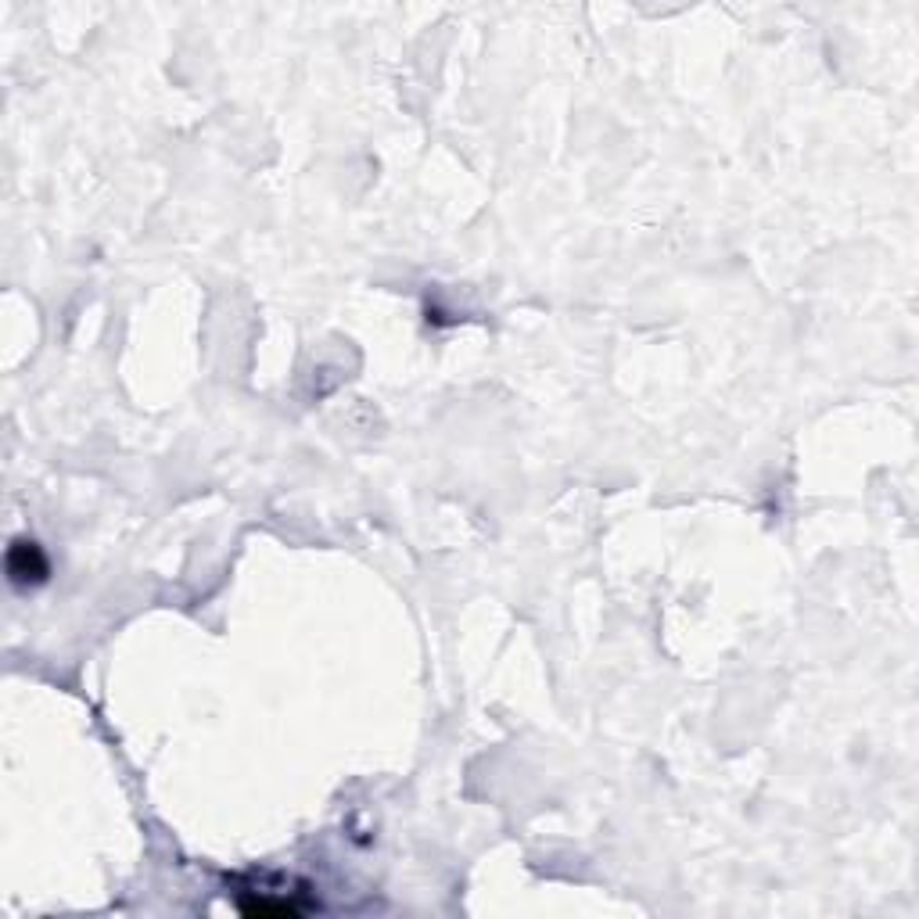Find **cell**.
<instances>
[{
    "label": "cell",
    "instance_id": "obj_1",
    "mask_svg": "<svg viewBox=\"0 0 919 919\" xmlns=\"http://www.w3.org/2000/svg\"><path fill=\"white\" fill-rule=\"evenodd\" d=\"M4 568H8V578L15 582V586H22V589L40 586V582L47 578V571H51L44 550L33 539H15V542H11Z\"/></svg>",
    "mask_w": 919,
    "mask_h": 919
},
{
    "label": "cell",
    "instance_id": "obj_2",
    "mask_svg": "<svg viewBox=\"0 0 919 919\" xmlns=\"http://www.w3.org/2000/svg\"><path fill=\"white\" fill-rule=\"evenodd\" d=\"M238 909L252 919H298L309 905H298L291 898H273V894H252V898H238Z\"/></svg>",
    "mask_w": 919,
    "mask_h": 919
}]
</instances>
